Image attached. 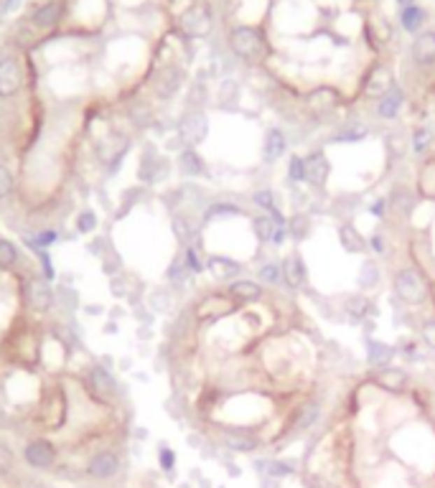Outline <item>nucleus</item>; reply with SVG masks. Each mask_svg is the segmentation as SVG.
I'll return each instance as SVG.
<instances>
[{
	"mask_svg": "<svg viewBox=\"0 0 435 488\" xmlns=\"http://www.w3.org/2000/svg\"><path fill=\"white\" fill-rule=\"evenodd\" d=\"M394 293L407 306H420L428 298V285L415 267H405L394 275Z\"/></svg>",
	"mask_w": 435,
	"mask_h": 488,
	"instance_id": "obj_1",
	"label": "nucleus"
},
{
	"mask_svg": "<svg viewBox=\"0 0 435 488\" xmlns=\"http://www.w3.org/2000/svg\"><path fill=\"white\" fill-rule=\"evenodd\" d=\"M229 46H232L234 54L242 56V59H252V56H257L262 51V38L255 28L237 26L232 34H229Z\"/></svg>",
	"mask_w": 435,
	"mask_h": 488,
	"instance_id": "obj_2",
	"label": "nucleus"
},
{
	"mask_svg": "<svg viewBox=\"0 0 435 488\" xmlns=\"http://www.w3.org/2000/svg\"><path fill=\"white\" fill-rule=\"evenodd\" d=\"M206 133H209V120H206L204 112H189V115L178 122V138H181L189 148L204 143Z\"/></svg>",
	"mask_w": 435,
	"mask_h": 488,
	"instance_id": "obj_3",
	"label": "nucleus"
},
{
	"mask_svg": "<svg viewBox=\"0 0 435 488\" xmlns=\"http://www.w3.org/2000/svg\"><path fill=\"white\" fill-rule=\"evenodd\" d=\"M181 31L191 38H204L211 31V10L206 6H194L181 15Z\"/></svg>",
	"mask_w": 435,
	"mask_h": 488,
	"instance_id": "obj_4",
	"label": "nucleus"
},
{
	"mask_svg": "<svg viewBox=\"0 0 435 488\" xmlns=\"http://www.w3.org/2000/svg\"><path fill=\"white\" fill-rule=\"evenodd\" d=\"M23 458H26V463H29L31 468L46 471V468H51L57 463V450H54V445H51L49 440H34V443L26 445Z\"/></svg>",
	"mask_w": 435,
	"mask_h": 488,
	"instance_id": "obj_5",
	"label": "nucleus"
},
{
	"mask_svg": "<svg viewBox=\"0 0 435 488\" xmlns=\"http://www.w3.org/2000/svg\"><path fill=\"white\" fill-rule=\"evenodd\" d=\"M331 173V163L329 158L323 155V150H316L306 158V181L313 186V189H323L326 181H329Z\"/></svg>",
	"mask_w": 435,
	"mask_h": 488,
	"instance_id": "obj_6",
	"label": "nucleus"
},
{
	"mask_svg": "<svg viewBox=\"0 0 435 488\" xmlns=\"http://www.w3.org/2000/svg\"><path fill=\"white\" fill-rule=\"evenodd\" d=\"M21 89V66L13 59L0 62V97H13Z\"/></svg>",
	"mask_w": 435,
	"mask_h": 488,
	"instance_id": "obj_7",
	"label": "nucleus"
},
{
	"mask_svg": "<svg viewBox=\"0 0 435 488\" xmlns=\"http://www.w3.org/2000/svg\"><path fill=\"white\" fill-rule=\"evenodd\" d=\"M394 87V79H392V71L387 69V66H374V71L366 77L364 82V94L366 97H385L387 92Z\"/></svg>",
	"mask_w": 435,
	"mask_h": 488,
	"instance_id": "obj_8",
	"label": "nucleus"
},
{
	"mask_svg": "<svg viewBox=\"0 0 435 488\" xmlns=\"http://www.w3.org/2000/svg\"><path fill=\"white\" fill-rule=\"evenodd\" d=\"M280 267H283V280L288 282V287L301 290V287L306 285L308 272H306V265H303L301 254H290V257H285V262H283Z\"/></svg>",
	"mask_w": 435,
	"mask_h": 488,
	"instance_id": "obj_9",
	"label": "nucleus"
},
{
	"mask_svg": "<svg viewBox=\"0 0 435 488\" xmlns=\"http://www.w3.org/2000/svg\"><path fill=\"white\" fill-rule=\"evenodd\" d=\"M117 468H120V461L115 453H97L90 461V466H87V473H90L92 478H113V475L117 473Z\"/></svg>",
	"mask_w": 435,
	"mask_h": 488,
	"instance_id": "obj_10",
	"label": "nucleus"
},
{
	"mask_svg": "<svg viewBox=\"0 0 435 488\" xmlns=\"http://www.w3.org/2000/svg\"><path fill=\"white\" fill-rule=\"evenodd\" d=\"M413 59L422 66L435 62V31H425L415 38L413 43Z\"/></svg>",
	"mask_w": 435,
	"mask_h": 488,
	"instance_id": "obj_11",
	"label": "nucleus"
},
{
	"mask_svg": "<svg viewBox=\"0 0 435 488\" xmlns=\"http://www.w3.org/2000/svg\"><path fill=\"white\" fill-rule=\"evenodd\" d=\"M181 69H176V66H166V69L158 74V79H155V92L161 94L163 99H169L173 97L176 92H178V87H181Z\"/></svg>",
	"mask_w": 435,
	"mask_h": 488,
	"instance_id": "obj_12",
	"label": "nucleus"
},
{
	"mask_svg": "<svg viewBox=\"0 0 435 488\" xmlns=\"http://www.w3.org/2000/svg\"><path fill=\"white\" fill-rule=\"evenodd\" d=\"M206 270L211 272V278L214 280H232L242 272V265L234 262V259H229V257H219V254H214V257H209V262H206Z\"/></svg>",
	"mask_w": 435,
	"mask_h": 488,
	"instance_id": "obj_13",
	"label": "nucleus"
},
{
	"mask_svg": "<svg viewBox=\"0 0 435 488\" xmlns=\"http://www.w3.org/2000/svg\"><path fill=\"white\" fill-rule=\"evenodd\" d=\"M338 105V92L331 89V87H321V89L311 92L308 94V107L316 115H323V112H331Z\"/></svg>",
	"mask_w": 435,
	"mask_h": 488,
	"instance_id": "obj_14",
	"label": "nucleus"
},
{
	"mask_svg": "<svg viewBox=\"0 0 435 488\" xmlns=\"http://www.w3.org/2000/svg\"><path fill=\"white\" fill-rule=\"evenodd\" d=\"M374 382L387 392H402L407 387V374L402 369H394V366H385L377 371Z\"/></svg>",
	"mask_w": 435,
	"mask_h": 488,
	"instance_id": "obj_15",
	"label": "nucleus"
},
{
	"mask_svg": "<svg viewBox=\"0 0 435 488\" xmlns=\"http://www.w3.org/2000/svg\"><path fill=\"white\" fill-rule=\"evenodd\" d=\"M402 102H405V92H402L400 87H392L385 97L379 99V105H377L379 117H382V120H394V117H397V112H400Z\"/></svg>",
	"mask_w": 435,
	"mask_h": 488,
	"instance_id": "obj_16",
	"label": "nucleus"
},
{
	"mask_svg": "<svg viewBox=\"0 0 435 488\" xmlns=\"http://www.w3.org/2000/svg\"><path fill=\"white\" fill-rule=\"evenodd\" d=\"M283 153H285V135H283V130H278V127L267 130L265 145H262V158H265V163H275Z\"/></svg>",
	"mask_w": 435,
	"mask_h": 488,
	"instance_id": "obj_17",
	"label": "nucleus"
},
{
	"mask_svg": "<svg viewBox=\"0 0 435 488\" xmlns=\"http://www.w3.org/2000/svg\"><path fill=\"white\" fill-rule=\"evenodd\" d=\"M26 295H29L31 308H36V310H46V308H51V300H54L49 285H46L43 280H31Z\"/></svg>",
	"mask_w": 435,
	"mask_h": 488,
	"instance_id": "obj_18",
	"label": "nucleus"
},
{
	"mask_svg": "<svg viewBox=\"0 0 435 488\" xmlns=\"http://www.w3.org/2000/svg\"><path fill=\"white\" fill-rule=\"evenodd\" d=\"M364 346H366V361L372 364V366H387V364L392 361L394 351L387 343L377 341V338H366Z\"/></svg>",
	"mask_w": 435,
	"mask_h": 488,
	"instance_id": "obj_19",
	"label": "nucleus"
},
{
	"mask_svg": "<svg viewBox=\"0 0 435 488\" xmlns=\"http://www.w3.org/2000/svg\"><path fill=\"white\" fill-rule=\"evenodd\" d=\"M90 384H92V389H94V394H99V397H105V399L115 397V392H117L113 377H110L105 369H99V366H94V369L90 371Z\"/></svg>",
	"mask_w": 435,
	"mask_h": 488,
	"instance_id": "obj_20",
	"label": "nucleus"
},
{
	"mask_svg": "<svg viewBox=\"0 0 435 488\" xmlns=\"http://www.w3.org/2000/svg\"><path fill=\"white\" fill-rule=\"evenodd\" d=\"M224 445L229 447V450H237V453H252V450H257V438L255 435H247V433H227L224 435Z\"/></svg>",
	"mask_w": 435,
	"mask_h": 488,
	"instance_id": "obj_21",
	"label": "nucleus"
},
{
	"mask_svg": "<svg viewBox=\"0 0 435 488\" xmlns=\"http://www.w3.org/2000/svg\"><path fill=\"white\" fill-rule=\"evenodd\" d=\"M229 295L242 300V303H250V300L262 298V287L257 285V282H252V280H237V282H232V287H229Z\"/></svg>",
	"mask_w": 435,
	"mask_h": 488,
	"instance_id": "obj_22",
	"label": "nucleus"
},
{
	"mask_svg": "<svg viewBox=\"0 0 435 488\" xmlns=\"http://www.w3.org/2000/svg\"><path fill=\"white\" fill-rule=\"evenodd\" d=\"M59 18H62V3H46L34 13V23L38 28H51L57 26Z\"/></svg>",
	"mask_w": 435,
	"mask_h": 488,
	"instance_id": "obj_23",
	"label": "nucleus"
},
{
	"mask_svg": "<svg viewBox=\"0 0 435 488\" xmlns=\"http://www.w3.org/2000/svg\"><path fill=\"white\" fill-rule=\"evenodd\" d=\"M338 239H341V247L346 252H364V239L359 234L357 227H351V224H344L341 229H338Z\"/></svg>",
	"mask_w": 435,
	"mask_h": 488,
	"instance_id": "obj_24",
	"label": "nucleus"
},
{
	"mask_svg": "<svg viewBox=\"0 0 435 488\" xmlns=\"http://www.w3.org/2000/svg\"><path fill=\"white\" fill-rule=\"evenodd\" d=\"M425 10L418 6H410V8H402V15H400V21H402V28L405 31H410V34H415V31H420L422 23H425Z\"/></svg>",
	"mask_w": 435,
	"mask_h": 488,
	"instance_id": "obj_25",
	"label": "nucleus"
},
{
	"mask_svg": "<svg viewBox=\"0 0 435 488\" xmlns=\"http://www.w3.org/2000/svg\"><path fill=\"white\" fill-rule=\"evenodd\" d=\"M318 417H321V405L318 402H308V405L298 412V417H295V430H308V427L316 425Z\"/></svg>",
	"mask_w": 435,
	"mask_h": 488,
	"instance_id": "obj_26",
	"label": "nucleus"
},
{
	"mask_svg": "<svg viewBox=\"0 0 435 488\" xmlns=\"http://www.w3.org/2000/svg\"><path fill=\"white\" fill-rule=\"evenodd\" d=\"M257 468H260L267 478H285V475L295 473V466H290L288 461H260Z\"/></svg>",
	"mask_w": 435,
	"mask_h": 488,
	"instance_id": "obj_27",
	"label": "nucleus"
},
{
	"mask_svg": "<svg viewBox=\"0 0 435 488\" xmlns=\"http://www.w3.org/2000/svg\"><path fill=\"white\" fill-rule=\"evenodd\" d=\"M372 310H374L372 303H369L366 298H362V295H357V298H351L349 303H346V313H349V318L354 323L364 321V318L372 313Z\"/></svg>",
	"mask_w": 435,
	"mask_h": 488,
	"instance_id": "obj_28",
	"label": "nucleus"
},
{
	"mask_svg": "<svg viewBox=\"0 0 435 488\" xmlns=\"http://www.w3.org/2000/svg\"><path fill=\"white\" fill-rule=\"evenodd\" d=\"M379 285V267L374 259H366L362 270H359V287L362 290H372V287Z\"/></svg>",
	"mask_w": 435,
	"mask_h": 488,
	"instance_id": "obj_29",
	"label": "nucleus"
},
{
	"mask_svg": "<svg viewBox=\"0 0 435 488\" xmlns=\"http://www.w3.org/2000/svg\"><path fill=\"white\" fill-rule=\"evenodd\" d=\"M181 171L186 175L204 173V163H201V158L197 155V150H194V148H186V150L181 153Z\"/></svg>",
	"mask_w": 435,
	"mask_h": 488,
	"instance_id": "obj_30",
	"label": "nucleus"
},
{
	"mask_svg": "<svg viewBox=\"0 0 435 488\" xmlns=\"http://www.w3.org/2000/svg\"><path fill=\"white\" fill-rule=\"evenodd\" d=\"M252 227H255V234H257V239H260V242H265V244L273 242L275 231L280 229V227H278V224H275L270 217H257L252 222Z\"/></svg>",
	"mask_w": 435,
	"mask_h": 488,
	"instance_id": "obj_31",
	"label": "nucleus"
},
{
	"mask_svg": "<svg viewBox=\"0 0 435 488\" xmlns=\"http://www.w3.org/2000/svg\"><path fill=\"white\" fill-rule=\"evenodd\" d=\"M308 229H311L308 217H303V214H295V217H290L288 231H290V237H293L295 242H303V239L308 237Z\"/></svg>",
	"mask_w": 435,
	"mask_h": 488,
	"instance_id": "obj_32",
	"label": "nucleus"
},
{
	"mask_svg": "<svg viewBox=\"0 0 435 488\" xmlns=\"http://www.w3.org/2000/svg\"><path fill=\"white\" fill-rule=\"evenodd\" d=\"M288 181L293 183V186L306 181V161H303L301 155H293L288 161Z\"/></svg>",
	"mask_w": 435,
	"mask_h": 488,
	"instance_id": "obj_33",
	"label": "nucleus"
},
{
	"mask_svg": "<svg viewBox=\"0 0 435 488\" xmlns=\"http://www.w3.org/2000/svg\"><path fill=\"white\" fill-rule=\"evenodd\" d=\"M430 143H433V133H430L428 127H418V130L413 133V150L415 153H425Z\"/></svg>",
	"mask_w": 435,
	"mask_h": 488,
	"instance_id": "obj_34",
	"label": "nucleus"
},
{
	"mask_svg": "<svg viewBox=\"0 0 435 488\" xmlns=\"http://www.w3.org/2000/svg\"><path fill=\"white\" fill-rule=\"evenodd\" d=\"M234 214H242V209L239 206H234V203H214L209 211H206V219H217V217H234Z\"/></svg>",
	"mask_w": 435,
	"mask_h": 488,
	"instance_id": "obj_35",
	"label": "nucleus"
},
{
	"mask_svg": "<svg viewBox=\"0 0 435 488\" xmlns=\"http://www.w3.org/2000/svg\"><path fill=\"white\" fill-rule=\"evenodd\" d=\"M278 196H275V191H270V189H265V191H257V194L252 196V201L260 206V209H267V211H273V209H278V201H275Z\"/></svg>",
	"mask_w": 435,
	"mask_h": 488,
	"instance_id": "obj_36",
	"label": "nucleus"
},
{
	"mask_svg": "<svg viewBox=\"0 0 435 488\" xmlns=\"http://www.w3.org/2000/svg\"><path fill=\"white\" fill-rule=\"evenodd\" d=\"M366 135V127L357 125V127H346V130H338L336 135H334V140H338V143H351V140H362Z\"/></svg>",
	"mask_w": 435,
	"mask_h": 488,
	"instance_id": "obj_37",
	"label": "nucleus"
},
{
	"mask_svg": "<svg viewBox=\"0 0 435 488\" xmlns=\"http://www.w3.org/2000/svg\"><path fill=\"white\" fill-rule=\"evenodd\" d=\"M280 278H283V267L280 265H275V262H267V265H262V270H260L262 282H270V285H275Z\"/></svg>",
	"mask_w": 435,
	"mask_h": 488,
	"instance_id": "obj_38",
	"label": "nucleus"
},
{
	"mask_svg": "<svg viewBox=\"0 0 435 488\" xmlns=\"http://www.w3.org/2000/svg\"><path fill=\"white\" fill-rule=\"evenodd\" d=\"M15 262V247L6 239H0V267H10Z\"/></svg>",
	"mask_w": 435,
	"mask_h": 488,
	"instance_id": "obj_39",
	"label": "nucleus"
},
{
	"mask_svg": "<svg viewBox=\"0 0 435 488\" xmlns=\"http://www.w3.org/2000/svg\"><path fill=\"white\" fill-rule=\"evenodd\" d=\"M392 206H400L402 211H410V206H413V194L405 189H397L392 194Z\"/></svg>",
	"mask_w": 435,
	"mask_h": 488,
	"instance_id": "obj_40",
	"label": "nucleus"
},
{
	"mask_svg": "<svg viewBox=\"0 0 435 488\" xmlns=\"http://www.w3.org/2000/svg\"><path fill=\"white\" fill-rule=\"evenodd\" d=\"M158 463H161V468L166 471V473H171V471H173V466H176V453L171 450V447L163 445L161 450H158Z\"/></svg>",
	"mask_w": 435,
	"mask_h": 488,
	"instance_id": "obj_41",
	"label": "nucleus"
},
{
	"mask_svg": "<svg viewBox=\"0 0 435 488\" xmlns=\"http://www.w3.org/2000/svg\"><path fill=\"white\" fill-rule=\"evenodd\" d=\"M97 227V219H94V214L92 211H85V214H79L77 219V229L82 231V234H87V231H92Z\"/></svg>",
	"mask_w": 435,
	"mask_h": 488,
	"instance_id": "obj_42",
	"label": "nucleus"
},
{
	"mask_svg": "<svg viewBox=\"0 0 435 488\" xmlns=\"http://www.w3.org/2000/svg\"><path fill=\"white\" fill-rule=\"evenodd\" d=\"M10 189H13V175H10L8 168L0 166V199H6L10 194Z\"/></svg>",
	"mask_w": 435,
	"mask_h": 488,
	"instance_id": "obj_43",
	"label": "nucleus"
},
{
	"mask_svg": "<svg viewBox=\"0 0 435 488\" xmlns=\"http://www.w3.org/2000/svg\"><path fill=\"white\" fill-rule=\"evenodd\" d=\"M420 336H422V341L428 343L430 349L435 351V318H430V321H425V323H422V328H420Z\"/></svg>",
	"mask_w": 435,
	"mask_h": 488,
	"instance_id": "obj_44",
	"label": "nucleus"
},
{
	"mask_svg": "<svg viewBox=\"0 0 435 488\" xmlns=\"http://www.w3.org/2000/svg\"><path fill=\"white\" fill-rule=\"evenodd\" d=\"M10 466H13V453H10V450L0 443V475L8 473V471H10Z\"/></svg>",
	"mask_w": 435,
	"mask_h": 488,
	"instance_id": "obj_45",
	"label": "nucleus"
},
{
	"mask_svg": "<svg viewBox=\"0 0 435 488\" xmlns=\"http://www.w3.org/2000/svg\"><path fill=\"white\" fill-rule=\"evenodd\" d=\"M186 267H189L191 272H201L204 265H201V259H199L197 250H186Z\"/></svg>",
	"mask_w": 435,
	"mask_h": 488,
	"instance_id": "obj_46",
	"label": "nucleus"
},
{
	"mask_svg": "<svg viewBox=\"0 0 435 488\" xmlns=\"http://www.w3.org/2000/svg\"><path fill=\"white\" fill-rule=\"evenodd\" d=\"M54 239H57V234H54V231H43V234H38V237H36V242H31V244H36V247H46V244H51Z\"/></svg>",
	"mask_w": 435,
	"mask_h": 488,
	"instance_id": "obj_47",
	"label": "nucleus"
},
{
	"mask_svg": "<svg viewBox=\"0 0 435 488\" xmlns=\"http://www.w3.org/2000/svg\"><path fill=\"white\" fill-rule=\"evenodd\" d=\"M369 247H372L374 252H379V254H382V252H385V242H382V234H374V237L369 239Z\"/></svg>",
	"mask_w": 435,
	"mask_h": 488,
	"instance_id": "obj_48",
	"label": "nucleus"
},
{
	"mask_svg": "<svg viewBox=\"0 0 435 488\" xmlns=\"http://www.w3.org/2000/svg\"><path fill=\"white\" fill-rule=\"evenodd\" d=\"M41 262H43V270H46V278H51L54 272H51V262H49V254H43L41 252Z\"/></svg>",
	"mask_w": 435,
	"mask_h": 488,
	"instance_id": "obj_49",
	"label": "nucleus"
},
{
	"mask_svg": "<svg viewBox=\"0 0 435 488\" xmlns=\"http://www.w3.org/2000/svg\"><path fill=\"white\" fill-rule=\"evenodd\" d=\"M372 214H377V217H385V201H377L372 206Z\"/></svg>",
	"mask_w": 435,
	"mask_h": 488,
	"instance_id": "obj_50",
	"label": "nucleus"
},
{
	"mask_svg": "<svg viewBox=\"0 0 435 488\" xmlns=\"http://www.w3.org/2000/svg\"><path fill=\"white\" fill-rule=\"evenodd\" d=\"M400 6L402 8H410V6H415V3H413V0H400Z\"/></svg>",
	"mask_w": 435,
	"mask_h": 488,
	"instance_id": "obj_51",
	"label": "nucleus"
},
{
	"mask_svg": "<svg viewBox=\"0 0 435 488\" xmlns=\"http://www.w3.org/2000/svg\"><path fill=\"white\" fill-rule=\"evenodd\" d=\"M262 488H278V486H275V483H270V481H267V483H265V486H262Z\"/></svg>",
	"mask_w": 435,
	"mask_h": 488,
	"instance_id": "obj_52",
	"label": "nucleus"
}]
</instances>
